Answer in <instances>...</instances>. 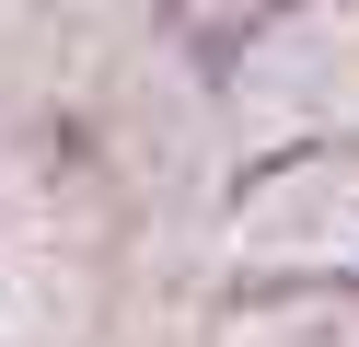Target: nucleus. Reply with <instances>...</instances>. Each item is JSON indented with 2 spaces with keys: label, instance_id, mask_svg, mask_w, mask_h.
Masks as SVG:
<instances>
[{
  "label": "nucleus",
  "instance_id": "1",
  "mask_svg": "<svg viewBox=\"0 0 359 347\" xmlns=\"http://www.w3.org/2000/svg\"><path fill=\"white\" fill-rule=\"evenodd\" d=\"M232 266H278V278H348L359 266V151H313L278 162L255 197L232 208Z\"/></svg>",
  "mask_w": 359,
  "mask_h": 347
},
{
  "label": "nucleus",
  "instance_id": "2",
  "mask_svg": "<svg viewBox=\"0 0 359 347\" xmlns=\"http://www.w3.org/2000/svg\"><path fill=\"white\" fill-rule=\"evenodd\" d=\"M232 104L255 128H348L359 139V0H313L278 35H255Z\"/></svg>",
  "mask_w": 359,
  "mask_h": 347
},
{
  "label": "nucleus",
  "instance_id": "3",
  "mask_svg": "<svg viewBox=\"0 0 359 347\" xmlns=\"http://www.w3.org/2000/svg\"><path fill=\"white\" fill-rule=\"evenodd\" d=\"M232 347H359V301L325 290V301H278V313H243Z\"/></svg>",
  "mask_w": 359,
  "mask_h": 347
}]
</instances>
